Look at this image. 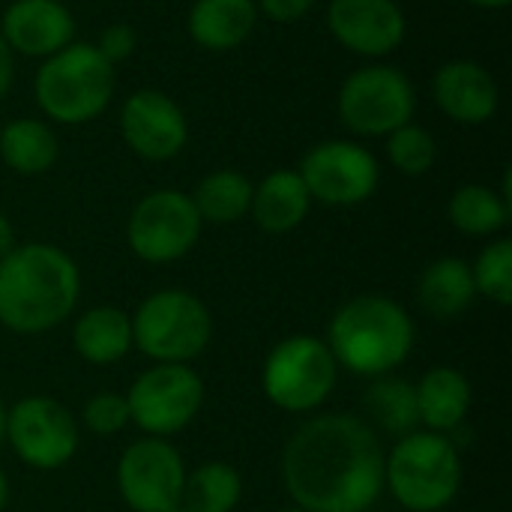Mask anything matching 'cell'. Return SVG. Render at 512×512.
I'll use <instances>...</instances> for the list:
<instances>
[{
    "label": "cell",
    "mask_w": 512,
    "mask_h": 512,
    "mask_svg": "<svg viewBox=\"0 0 512 512\" xmlns=\"http://www.w3.org/2000/svg\"><path fill=\"white\" fill-rule=\"evenodd\" d=\"M432 99L453 123L483 126L501 108V87L483 63L456 57L432 75Z\"/></svg>",
    "instance_id": "cell-17"
},
{
    "label": "cell",
    "mask_w": 512,
    "mask_h": 512,
    "mask_svg": "<svg viewBox=\"0 0 512 512\" xmlns=\"http://www.w3.org/2000/svg\"><path fill=\"white\" fill-rule=\"evenodd\" d=\"M93 45L99 48V54H102L111 66H117V63H123V60H129V57L135 54L138 33H135L126 21H114V24H108V27L99 33V39H96Z\"/></svg>",
    "instance_id": "cell-31"
},
{
    "label": "cell",
    "mask_w": 512,
    "mask_h": 512,
    "mask_svg": "<svg viewBox=\"0 0 512 512\" xmlns=\"http://www.w3.org/2000/svg\"><path fill=\"white\" fill-rule=\"evenodd\" d=\"M15 246H18V243H15V228H12V222L0 213V258H6Z\"/></svg>",
    "instance_id": "cell-34"
},
{
    "label": "cell",
    "mask_w": 512,
    "mask_h": 512,
    "mask_svg": "<svg viewBox=\"0 0 512 512\" xmlns=\"http://www.w3.org/2000/svg\"><path fill=\"white\" fill-rule=\"evenodd\" d=\"M123 144L144 162H168L189 144L186 111L165 90L141 87L126 96L120 117Z\"/></svg>",
    "instance_id": "cell-14"
},
{
    "label": "cell",
    "mask_w": 512,
    "mask_h": 512,
    "mask_svg": "<svg viewBox=\"0 0 512 512\" xmlns=\"http://www.w3.org/2000/svg\"><path fill=\"white\" fill-rule=\"evenodd\" d=\"M324 18L345 51L372 63L399 51L408 36V18L396 0H330Z\"/></svg>",
    "instance_id": "cell-15"
},
{
    "label": "cell",
    "mask_w": 512,
    "mask_h": 512,
    "mask_svg": "<svg viewBox=\"0 0 512 512\" xmlns=\"http://www.w3.org/2000/svg\"><path fill=\"white\" fill-rule=\"evenodd\" d=\"M186 465L165 438L132 441L117 462V492L132 512H171L183 498Z\"/></svg>",
    "instance_id": "cell-13"
},
{
    "label": "cell",
    "mask_w": 512,
    "mask_h": 512,
    "mask_svg": "<svg viewBox=\"0 0 512 512\" xmlns=\"http://www.w3.org/2000/svg\"><path fill=\"white\" fill-rule=\"evenodd\" d=\"M477 300V285L471 264L465 258H438L432 261L417 282V303L435 321H453L465 315Z\"/></svg>",
    "instance_id": "cell-21"
},
{
    "label": "cell",
    "mask_w": 512,
    "mask_h": 512,
    "mask_svg": "<svg viewBox=\"0 0 512 512\" xmlns=\"http://www.w3.org/2000/svg\"><path fill=\"white\" fill-rule=\"evenodd\" d=\"M12 54L45 60L75 42V15L63 0H12L0 15Z\"/></svg>",
    "instance_id": "cell-16"
},
{
    "label": "cell",
    "mask_w": 512,
    "mask_h": 512,
    "mask_svg": "<svg viewBox=\"0 0 512 512\" xmlns=\"http://www.w3.org/2000/svg\"><path fill=\"white\" fill-rule=\"evenodd\" d=\"M252 189L255 183L234 168H219L204 174L195 189L189 192L201 222L210 225H234L249 216L252 207Z\"/></svg>",
    "instance_id": "cell-24"
},
{
    "label": "cell",
    "mask_w": 512,
    "mask_h": 512,
    "mask_svg": "<svg viewBox=\"0 0 512 512\" xmlns=\"http://www.w3.org/2000/svg\"><path fill=\"white\" fill-rule=\"evenodd\" d=\"M255 0H195L186 15L189 39L213 54L240 48L258 27Z\"/></svg>",
    "instance_id": "cell-19"
},
{
    "label": "cell",
    "mask_w": 512,
    "mask_h": 512,
    "mask_svg": "<svg viewBox=\"0 0 512 512\" xmlns=\"http://www.w3.org/2000/svg\"><path fill=\"white\" fill-rule=\"evenodd\" d=\"M117 90V69L93 42H72L39 60L33 75V99L54 126H84L105 114Z\"/></svg>",
    "instance_id": "cell-4"
},
{
    "label": "cell",
    "mask_w": 512,
    "mask_h": 512,
    "mask_svg": "<svg viewBox=\"0 0 512 512\" xmlns=\"http://www.w3.org/2000/svg\"><path fill=\"white\" fill-rule=\"evenodd\" d=\"M318 0H255L258 15L276 21V24H294L300 18H306L315 9Z\"/></svg>",
    "instance_id": "cell-32"
},
{
    "label": "cell",
    "mask_w": 512,
    "mask_h": 512,
    "mask_svg": "<svg viewBox=\"0 0 512 512\" xmlns=\"http://www.w3.org/2000/svg\"><path fill=\"white\" fill-rule=\"evenodd\" d=\"M243 498V477L228 462H204L186 471L180 504L189 512H234Z\"/></svg>",
    "instance_id": "cell-27"
},
{
    "label": "cell",
    "mask_w": 512,
    "mask_h": 512,
    "mask_svg": "<svg viewBox=\"0 0 512 512\" xmlns=\"http://www.w3.org/2000/svg\"><path fill=\"white\" fill-rule=\"evenodd\" d=\"M6 441L27 468L57 471L75 459L81 432L66 405L48 396H27L6 411Z\"/></svg>",
    "instance_id": "cell-12"
},
{
    "label": "cell",
    "mask_w": 512,
    "mask_h": 512,
    "mask_svg": "<svg viewBox=\"0 0 512 512\" xmlns=\"http://www.w3.org/2000/svg\"><path fill=\"white\" fill-rule=\"evenodd\" d=\"M132 318V348L153 363H192L213 339L210 309L183 288H162L141 300Z\"/></svg>",
    "instance_id": "cell-6"
},
{
    "label": "cell",
    "mask_w": 512,
    "mask_h": 512,
    "mask_svg": "<svg viewBox=\"0 0 512 512\" xmlns=\"http://www.w3.org/2000/svg\"><path fill=\"white\" fill-rule=\"evenodd\" d=\"M339 123L357 138H387L417 114L414 81L390 63H366L354 69L336 93Z\"/></svg>",
    "instance_id": "cell-7"
},
{
    "label": "cell",
    "mask_w": 512,
    "mask_h": 512,
    "mask_svg": "<svg viewBox=\"0 0 512 512\" xmlns=\"http://www.w3.org/2000/svg\"><path fill=\"white\" fill-rule=\"evenodd\" d=\"M414 393H417L420 423L429 432H441V435L456 432L465 423V417L471 411V402H474L471 381L453 366L429 369L420 378V384H414Z\"/></svg>",
    "instance_id": "cell-20"
},
{
    "label": "cell",
    "mask_w": 512,
    "mask_h": 512,
    "mask_svg": "<svg viewBox=\"0 0 512 512\" xmlns=\"http://www.w3.org/2000/svg\"><path fill=\"white\" fill-rule=\"evenodd\" d=\"M201 216L186 192L153 189L129 213L126 240L135 258L147 264H174L201 240Z\"/></svg>",
    "instance_id": "cell-10"
},
{
    "label": "cell",
    "mask_w": 512,
    "mask_h": 512,
    "mask_svg": "<svg viewBox=\"0 0 512 512\" xmlns=\"http://www.w3.org/2000/svg\"><path fill=\"white\" fill-rule=\"evenodd\" d=\"M312 204L315 201L303 177L297 174V168H276L261 183H255L249 216L264 234L279 237V234L297 231L306 222Z\"/></svg>",
    "instance_id": "cell-18"
},
{
    "label": "cell",
    "mask_w": 512,
    "mask_h": 512,
    "mask_svg": "<svg viewBox=\"0 0 512 512\" xmlns=\"http://www.w3.org/2000/svg\"><path fill=\"white\" fill-rule=\"evenodd\" d=\"M81 270L54 243H21L0 258V324L18 336H39L75 312Z\"/></svg>",
    "instance_id": "cell-2"
},
{
    "label": "cell",
    "mask_w": 512,
    "mask_h": 512,
    "mask_svg": "<svg viewBox=\"0 0 512 512\" xmlns=\"http://www.w3.org/2000/svg\"><path fill=\"white\" fill-rule=\"evenodd\" d=\"M81 423L87 432L99 435V438H108V435H117L129 426V405H126V396L123 393H114V390H105V393H96L84 402V411H81Z\"/></svg>",
    "instance_id": "cell-30"
},
{
    "label": "cell",
    "mask_w": 512,
    "mask_h": 512,
    "mask_svg": "<svg viewBox=\"0 0 512 512\" xmlns=\"http://www.w3.org/2000/svg\"><path fill=\"white\" fill-rule=\"evenodd\" d=\"M363 408H366V423L378 432L387 435H411L420 426V414H417V393L414 384L402 381V378H390L381 375L375 378V384L366 390L363 396Z\"/></svg>",
    "instance_id": "cell-26"
},
{
    "label": "cell",
    "mask_w": 512,
    "mask_h": 512,
    "mask_svg": "<svg viewBox=\"0 0 512 512\" xmlns=\"http://www.w3.org/2000/svg\"><path fill=\"white\" fill-rule=\"evenodd\" d=\"M72 348L93 366L120 363L132 351V318L117 306H93L75 318Z\"/></svg>",
    "instance_id": "cell-22"
},
{
    "label": "cell",
    "mask_w": 512,
    "mask_h": 512,
    "mask_svg": "<svg viewBox=\"0 0 512 512\" xmlns=\"http://www.w3.org/2000/svg\"><path fill=\"white\" fill-rule=\"evenodd\" d=\"M459 447L441 432L402 435L384 456V489L408 512H441L462 489Z\"/></svg>",
    "instance_id": "cell-5"
},
{
    "label": "cell",
    "mask_w": 512,
    "mask_h": 512,
    "mask_svg": "<svg viewBox=\"0 0 512 512\" xmlns=\"http://www.w3.org/2000/svg\"><path fill=\"white\" fill-rule=\"evenodd\" d=\"M339 381V363L318 336L297 333L273 345L261 369L264 396L288 414L318 411Z\"/></svg>",
    "instance_id": "cell-8"
},
{
    "label": "cell",
    "mask_w": 512,
    "mask_h": 512,
    "mask_svg": "<svg viewBox=\"0 0 512 512\" xmlns=\"http://www.w3.org/2000/svg\"><path fill=\"white\" fill-rule=\"evenodd\" d=\"M6 402H3V396H0V447H3V441H6Z\"/></svg>",
    "instance_id": "cell-37"
},
{
    "label": "cell",
    "mask_w": 512,
    "mask_h": 512,
    "mask_svg": "<svg viewBox=\"0 0 512 512\" xmlns=\"http://www.w3.org/2000/svg\"><path fill=\"white\" fill-rule=\"evenodd\" d=\"M384 447L357 414H318L282 450V483L294 507L366 512L384 492Z\"/></svg>",
    "instance_id": "cell-1"
},
{
    "label": "cell",
    "mask_w": 512,
    "mask_h": 512,
    "mask_svg": "<svg viewBox=\"0 0 512 512\" xmlns=\"http://www.w3.org/2000/svg\"><path fill=\"white\" fill-rule=\"evenodd\" d=\"M204 393V378L189 363H153L126 393L129 423L150 438H171L201 414Z\"/></svg>",
    "instance_id": "cell-9"
},
{
    "label": "cell",
    "mask_w": 512,
    "mask_h": 512,
    "mask_svg": "<svg viewBox=\"0 0 512 512\" xmlns=\"http://www.w3.org/2000/svg\"><path fill=\"white\" fill-rule=\"evenodd\" d=\"M171 512H189V510H186L183 504H177V507H174V510H171Z\"/></svg>",
    "instance_id": "cell-39"
},
{
    "label": "cell",
    "mask_w": 512,
    "mask_h": 512,
    "mask_svg": "<svg viewBox=\"0 0 512 512\" xmlns=\"http://www.w3.org/2000/svg\"><path fill=\"white\" fill-rule=\"evenodd\" d=\"M384 141H387L390 165L399 174H405V177H423L438 162V141H435V135L426 126L414 123V120L399 126V129H393Z\"/></svg>",
    "instance_id": "cell-28"
},
{
    "label": "cell",
    "mask_w": 512,
    "mask_h": 512,
    "mask_svg": "<svg viewBox=\"0 0 512 512\" xmlns=\"http://www.w3.org/2000/svg\"><path fill=\"white\" fill-rule=\"evenodd\" d=\"M6 504H9V477H6V471L0 468V512L6 510Z\"/></svg>",
    "instance_id": "cell-36"
},
{
    "label": "cell",
    "mask_w": 512,
    "mask_h": 512,
    "mask_svg": "<svg viewBox=\"0 0 512 512\" xmlns=\"http://www.w3.org/2000/svg\"><path fill=\"white\" fill-rule=\"evenodd\" d=\"M351 375L381 378L399 369L417 342V327L402 303L387 294H357L345 300L324 339Z\"/></svg>",
    "instance_id": "cell-3"
},
{
    "label": "cell",
    "mask_w": 512,
    "mask_h": 512,
    "mask_svg": "<svg viewBox=\"0 0 512 512\" xmlns=\"http://www.w3.org/2000/svg\"><path fill=\"white\" fill-rule=\"evenodd\" d=\"M276 512H309V510H303V507H282V510H276Z\"/></svg>",
    "instance_id": "cell-38"
},
{
    "label": "cell",
    "mask_w": 512,
    "mask_h": 512,
    "mask_svg": "<svg viewBox=\"0 0 512 512\" xmlns=\"http://www.w3.org/2000/svg\"><path fill=\"white\" fill-rule=\"evenodd\" d=\"M12 84H15V54L6 45V39L0 36V102L6 99Z\"/></svg>",
    "instance_id": "cell-33"
},
{
    "label": "cell",
    "mask_w": 512,
    "mask_h": 512,
    "mask_svg": "<svg viewBox=\"0 0 512 512\" xmlns=\"http://www.w3.org/2000/svg\"><path fill=\"white\" fill-rule=\"evenodd\" d=\"M465 3H471V6H477V9H489V12H498V9H507L512 0H465Z\"/></svg>",
    "instance_id": "cell-35"
},
{
    "label": "cell",
    "mask_w": 512,
    "mask_h": 512,
    "mask_svg": "<svg viewBox=\"0 0 512 512\" xmlns=\"http://www.w3.org/2000/svg\"><path fill=\"white\" fill-rule=\"evenodd\" d=\"M474 273V285H477V297H486L498 306H510L512 303V240L510 237H498L492 240L477 261L471 264Z\"/></svg>",
    "instance_id": "cell-29"
},
{
    "label": "cell",
    "mask_w": 512,
    "mask_h": 512,
    "mask_svg": "<svg viewBox=\"0 0 512 512\" xmlns=\"http://www.w3.org/2000/svg\"><path fill=\"white\" fill-rule=\"evenodd\" d=\"M447 216L465 237H495L510 222L512 198L483 183H465L450 195Z\"/></svg>",
    "instance_id": "cell-25"
},
{
    "label": "cell",
    "mask_w": 512,
    "mask_h": 512,
    "mask_svg": "<svg viewBox=\"0 0 512 512\" xmlns=\"http://www.w3.org/2000/svg\"><path fill=\"white\" fill-rule=\"evenodd\" d=\"M312 201L324 207H357L378 192L381 165L360 141L330 138L306 150L297 165Z\"/></svg>",
    "instance_id": "cell-11"
},
{
    "label": "cell",
    "mask_w": 512,
    "mask_h": 512,
    "mask_svg": "<svg viewBox=\"0 0 512 512\" xmlns=\"http://www.w3.org/2000/svg\"><path fill=\"white\" fill-rule=\"evenodd\" d=\"M0 159L21 177H39L60 159V141L48 120L15 117L0 126Z\"/></svg>",
    "instance_id": "cell-23"
}]
</instances>
